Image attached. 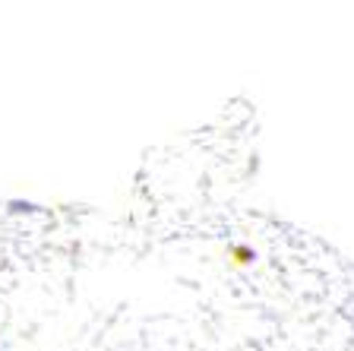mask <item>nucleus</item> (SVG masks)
I'll list each match as a JSON object with an SVG mask.
<instances>
[{
	"mask_svg": "<svg viewBox=\"0 0 354 351\" xmlns=\"http://www.w3.org/2000/svg\"><path fill=\"white\" fill-rule=\"evenodd\" d=\"M228 260H231V266L243 269V266H250L253 260H257V253H253L250 247H243V244H231V247H228Z\"/></svg>",
	"mask_w": 354,
	"mask_h": 351,
	"instance_id": "1",
	"label": "nucleus"
}]
</instances>
